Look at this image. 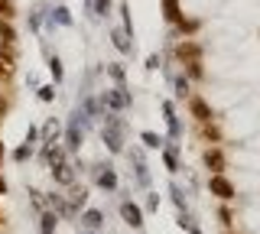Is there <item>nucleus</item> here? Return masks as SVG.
<instances>
[{
  "mask_svg": "<svg viewBox=\"0 0 260 234\" xmlns=\"http://www.w3.org/2000/svg\"><path fill=\"white\" fill-rule=\"evenodd\" d=\"M205 166L211 173H221L224 169V153L221 150H205Z\"/></svg>",
  "mask_w": 260,
  "mask_h": 234,
  "instance_id": "nucleus-8",
  "label": "nucleus"
},
{
  "mask_svg": "<svg viewBox=\"0 0 260 234\" xmlns=\"http://www.w3.org/2000/svg\"><path fill=\"white\" fill-rule=\"evenodd\" d=\"M176 55H179V62H199L202 59V46H195V43H182L176 49Z\"/></svg>",
  "mask_w": 260,
  "mask_h": 234,
  "instance_id": "nucleus-6",
  "label": "nucleus"
},
{
  "mask_svg": "<svg viewBox=\"0 0 260 234\" xmlns=\"http://www.w3.org/2000/svg\"><path fill=\"white\" fill-rule=\"evenodd\" d=\"M55 221H59L55 212H43V234H52L55 231Z\"/></svg>",
  "mask_w": 260,
  "mask_h": 234,
  "instance_id": "nucleus-15",
  "label": "nucleus"
},
{
  "mask_svg": "<svg viewBox=\"0 0 260 234\" xmlns=\"http://www.w3.org/2000/svg\"><path fill=\"white\" fill-rule=\"evenodd\" d=\"M208 189H211V195H218L221 202H228V198H234V185L224 179L221 173H215L211 176V182H208Z\"/></svg>",
  "mask_w": 260,
  "mask_h": 234,
  "instance_id": "nucleus-1",
  "label": "nucleus"
},
{
  "mask_svg": "<svg viewBox=\"0 0 260 234\" xmlns=\"http://www.w3.org/2000/svg\"><path fill=\"white\" fill-rule=\"evenodd\" d=\"M185 65H189V75L192 78H202V62H185Z\"/></svg>",
  "mask_w": 260,
  "mask_h": 234,
  "instance_id": "nucleus-24",
  "label": "nucleus"
},
{
  "mask_svg": "<svg viewBox=\"0 0 260 234\" xmlns=\"http://www.w3.org/2000/svg\"><path fill=\"white\" fill-rule=\"evenodd\" d=\"M104 143H108V150L111 153H120V120H108L104 124Z\"/></svg>",
  "mask_w": 260,
  "mask_h": 234,
  "instance_id": "nucleus-2",
  "label": "nucleus"
},
{
  "mask_svg": "<svg viewBox=\"0 0 260 234\" xmlns=\"http://www.w3.org/2000/svg\"><path fill=\"white\" fill-rule=\"evenodd\" d=\"M143 143H146V147H162V140L156 133H143Z\"/></svg>",
  "mask_w": 260,
  "mask_h": 234,
  "instance_id": "nucleus-23",
  "label": "nucleus"
},
{
  "mask_svg": "<svg viewBox=\"0 0 260 234\" xmlns=\"http://www.w3.org/2000/svg\"><path fill=\"white\" fill-rule=\"evenodd\" d=\"M192 234H199V231H192Z\"/></svg>",
  "mask_w": 260,
  "mask_h": 234,
  "instance_id": "nucleus-34",
  "label": "nucleus"
},
{
  "mask_svg": "<svg viewBox=\"0 0 260 234\" xmlns=\"http://www.w3.org/2000/svg\"><path fill=\"white\" fill-rule=\"evenodd\" d=\"M192 114H195V120H202V124H208L211 120V108H208V101L205 98H192Z\"/></svg>",
  "mask_w": 260,
  "mask_h": 234,
  "instance_id": "nucleus-7",
  "label": "nucleus"
},
{
  "mask_svg": "<svg viewBox=\"0 0 260 234\" xmlns=\"http://www.w3.org/2000/svg\"><path fill=\"white\" fill-rule=\"evenodd\" d=\"M218 218H221V224H231V212H228V208H221V212H218Z\"/></svg>",
  "mask_w": 260,
  "mask_h": 234,
  "instance_id": "nucleus-28",
  "label": "nucleus"
},
{
  "mask_svg": "<svg viewBox=\"0 0 260 234\" xmlns=\"http://www.w3.org/2000/svg\"><path fill=\"white\" fill-rule=\"evenodd\" d=\"M49 69H52V78H55V82H62V62L55 59V55L49 59Z\"/></svg>",
  "mask_w": 260,
  "mask_h": 234,
  "instance_id": "nucleus-19",
  "label": "nucleus"
},
{
  "mask_svg": "<svg viewBox=\"0 0 260 234\" xmlns=\"http://www.w3.org/2000/svg\"><path fill=\"white\" fill-rule=\"evenodd\" d=\"M108 108H114V111H120V108H127L130 104V94L124 91V88H114V91H104V98H101Z\"/></svg>",
  "mask_w": 260,
  "mask_h": 234,
  "instance_id": "nucleus-5",
  "label": "nucleus"
},
{
  "mask_svg": "<svg viewBox=\"0 0 260 234\" xmlns=\"http://www.w3.org/2000/svg\"><path fill=\"white\" fill-rule=\"evenodd\" d=\"M179 29H182V33H195L199 23H195V20H179Z\"/></svg>",
  "mask_w": 260,
  "mask_h": 234,
  "instance_id": "nucleus-21",
  "label": "nucleus"
},
{
  "mask_svg": "<svg viewBox=\"0 0 260 234\" xmlns=\"http://www.w3.org/2000/svg\"><path fill=\"white\" fill-rule=\"evenodd\" d=\"M13 13H16V7H13V0H0V17H4V20H10V17H13Z\"/></svg>",
  "mask_w": 260,
  "mask_h": 234,
  "instance_id": "nucleus-17",
  "label": "nucleus"
},
{
  "mask_svg": "<svg viewBox=\"0 0 260 234\" xmlns=\"http://www.w3.org/2000/svg\"><path fill=\"white\" fill-rule=\"evenodd\" d=\"M39 98H43V101H52V98H55V91H52V85H46V88H39Z\"/></svg>",
  "mask_w": 260,
  "mask_h": 234,
  "instance_id": "nucleus-25",
  "label": "nucleus"
},
{
  "mask_svg": "<svg viewBox=\"0 0 260 234\" xmlns=\"http://www.w3.org/2000/svg\"><path fill=\"white\" fill-rule=\"evenodd\" d=\"M55 179H59V182H72V166L55 163Z\"/></svg>",
  "mask_w": 260,
  "mask_h": 234,
  "instance_id": "nucleus-16",
  "label": "nucleus"
},
{
  "mask_svg": "<svg viewBox=\"0 0 260 234\" xmlns=\"http://www.w3.org/2000/svg\"><path fill=\"white\" fill-rule=\"evenodd\" d=\"M202 133H205V137H211V140H218V130H215V127H208V124L202 127Z\"/></svg>",
  "mask_w": 260,
  "mask_h": 234,
  "instance_id": "nucleus-27",
  "label": "nucleus"
},
{
  "mask_svg": "<svg viewBox=\"0 0 260 234\" xmlns=\"http://www.w3.org/2000/svg\"><path fill=\"white\" fill-rule=\"evenodd\" d=\"M176 94H179V98L189 94V82H185V78H176Z\"/></svg>",
  "mask_w": 260,
  "mask_h": 234,
  "instance_id": "nucleus-22",
  "label": "nucleus"
},
{
  "mask_svg": "<svg viewBox=\"0 0 260 234\" xmlns=\"http://www.w3.org/2000/svg\"><path fill=\"white\" fill-rule=\"evenodd\" d=\"M98 182H101V189H117V176H114V169L104 166V173L98 176Z\"/></svg>",
  "mask_w": 260,
  "mask_h": 234,
  "instance_id": "nucleus-12",
  "label": "nucleus"
},
{
  "mask_svg": "<svg viewBox=\"0 0 260 234\" xmlns=\"http://www.w3.org/2000/svg\"><path fill=\"white\" fill-rule=\"evenodd\" d=\"M4 192H7V185H4V179H0V195H4Z\"/></svg>",
  "mask_w": 260,
  "mask_h": 234,
  "instance_id": "nucleus-32",
  "label": "nucleus"
},
{
  "mask_svg": "<svg viewBox=\"0 0 260 234\" xmlns=\"http://www.w3.org/2000/svg\"><path fill=\"white\" fill-rule=\"evenodd\" d=\"M4 111H7V101H4V98H0V114H4Z\"/></svg>",
  "mask_w": 260,
  "mask_h": 234,
  "instance_id": "nucleus-31",
  "label": "nucleus"
},
{
  "mask_svg": "<svg viewBox=\"0 0 260 234\" xmlns=\"http://www.w3.org/2000/svg\"><path fill=\"white\" fill-rule=\"evenodd\" d=\"M120 218H124L130 228H140L143 224V212H140V205H134V202H124V205H120Z\"/></svg>",
  "mask_w": 260,
  "mask_h": 234,
  "instance_id": "nucleus-3",
  "label": "nucleus"
},
{
  "mask_svg": "<svg viewBox=\"0 0 260 234\" xmlns=\"http://www.w3.org/2000/svg\"><path fill=\"white\" fill-rule=\"evenodd\" d=\"M111 39H114V46H117L120 52H130V43H127V33H120V29H114L111 33Z\"/></svg>",
  "mask_w": 260,
  "mask_h": 234,
  "instance_id": "nucleus-14",
  "label": "nucleus"
},
{
  "mask_svg": "<svg viewBox=\"0 0 260 234\" xmlns=\"http://www.w3.org/2000/svg\"><path fill=\"white\" fill-rule=\"evenodd\" d=\"M13 72H16V59H13V52L4 46V49H0V82H10Z\"/></svg>",
  "mask_w": 260,
  "mask_h": 234,
  "instance_id": "nucleus-4",
  "label": "nucleus"
},
{
  "mask_svg": "<svg viewBox=\"0 0 260 234\" xmlns=\"http://www.w3.org/2000/svg\"><path fill=\"white\" fill-rule=\"evenodd\" d=\"M162 17L169 23H179L182 20V10H179V0H162Z\"/></svg>",
  "mask_w": 260,
  "mask_h": 234,
  "instance_id": "nucleus-10",
  "label": "nucleus"
},
{
  "mask_svg": "<svg viewBox=\"0 0 260 234\" xmlns=\"http://www.w3.org/2000/svg\"><path fill=\"white\" fill-rule=\"evenodd\" d=\"M111 75H114V78L120 82V78H124V69H120V65H111Z\"/></svg>",
  "mask_w": 260,
  "mask_h": 234,
  "instance_id": "nucleus-30",
  "label": "nucleus"
},
{
  "mask_svg": "<svg viewBox=\"0 0 260 234\" xmlns=\"http://www.w3.org/2000/svg\"><path fill=\"white\" fill-rule=\"evenodd\" d=\"M0 39H4V46H10L16 39V29L10 26V20H4V17H0Z\"/></svg>",
  "mask_w": 260,
  "mask_h": 234,
  "instance_id": "nucleus-11",
  "label": "nucleus"
},
{
  "mask_svg": "<svg viewBox=\"0 0 260 234\" xmlns=\"http://www.w3.org/2000/svg\"><path fill=\"white\" fill-rule=\"evenodd\" d=\"M81 221H85V228L98 231V228H101V212H94V208H91V212H85V218H81Z\"/></svg>",
  "mask_w": 260,
  "mask_h": 234,
  "instance_id": "nucleus-13",
  "label": "nucleus"
},
{
  "mask_svg": "<svg viewBox=\"0 0 260 234\" xmlns=\"http://www.w3.org/2000/svg\"><path fill=\"white\" fill-rule=\"evenodd\" d=\"M52 13H55V23H62V26H69V23H72V13L65 10V7H59V10H52Z\"/></svg>",
  "mask_w": 260,
  "mask_h": 234,
  "instance_id": "nucleus-18",
  "label": "nucleus"
},
{
  "mask_svg": "<svg viewBox=\"0 0 260 234\" xmlns=\"http://www.w3.org/2000/svg\"><path fill=\"white\" fill-rule=\"evenodd\" d=\"M0 156H4V147H0Z\"/></svg>",
  "mask_w": 260,
  "mask_h": 234,
  "instance_id": "nucleus-33",
  "label": "nucleus"
},
{
  "mask_svg": "<svg viewBox=\"0 0 260 234\" xmlns=\"http://www.w3.org/2000/svg\"><path fill=\"white\" fill-rule=\"evenodd\" d=\"M156 65H159V55H150V59H146V69L153 72V69H156Z\"/></svg>",
  "mask_w": 260,
  "mask_h": 234,
  "instance_id": "nucleus-29",
  "label": "nucleus"
},
{
  "mask_svg": "<svg viewBox=\"0 0 260 234\" xmlns=\"http://www.w3.org/2000/svg\"><path fill=\"white\" fill-rule=\"evenodd\" d=\"M108 7H111V0H98L94 10H98V13H108Z\"/></svg>",
  "mask_w": 260,
  "mask_h": 234,
  "instance_id": "nucleus-26",
  "label": "nucleus"
},
{
  "mask_svg": "<svg viewBox=\"0 0 260 234\" xmlns=\"http://www.w3.org/2000/svg\"><path fill=\"white\" fill-rule=\"evenodd\" d=\"M65 147L69 150H78L81 147V130H78V120H72L69 130H65Z\"/></svg>",
  "mask_w": 260,
  "mask_h": 234,
  "instance_id": "nucleus-9",
  "label": "nucleus"
},
{
  "mask_svg": "<svg viewBox=\"0 0 260 234\" xmlns=\"http://www.w3.org/2000/svg\"><path fill=\"white\" fill-rule=\"evenodd\" d=\"M162 159H166V169H169V173H176V150H166V153H162Z\"/></svg>",
  "mask_w": 260,
  "mask_h": 234,
  "instance_id": "nucleus-20",
  "label": "nucleus"
}]
</instances>
